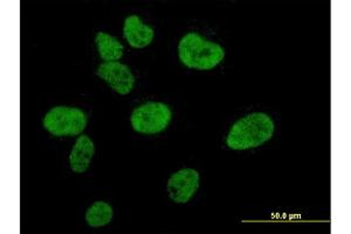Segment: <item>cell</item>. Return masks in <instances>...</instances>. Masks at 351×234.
<instances>
[{"instance_id":"obj_1","label":"cell","mask_w":351,"mask_h":234,"mask_svg":"<svg viewBox=\"0 0 351 234\" xmlns=\"http://www.w3.org/2000/svg\"><path fill=\"white\" fill-rule=\"evenodd\" d=\"M274 134V122L263 113H252L232 126L226 144L233 150H247L268 142Z\"/></svg>"},{"instance_id":"obj_2","label":"cell","mask_w":351,"mask_h":234,"mask_svg":"<svg viewBox=\"0 0 351 234\" xmlns=\"http://www.w3.org/2000/svg\"><path fill=\"white\" fill-rule=\"evenodd\" d=\"M182 64L190 69L211 71L225 58L223 48L217 43L204 39L198 33L185 34L178 45Z\"/></svg>"},{"instance_id":"obj_3","label":"cell","mask_w":351,"mask_h":234,"mask_svg":"<svg viewBox=\"0 0 351 234\" xmlns=\"http://www.w3.org/2000/svg\"><path fill=\"white\" fill-rule=\"evenodd\" d=\"M87 115L79 108L54 107L45 115V129L56 137L77 136L87 128Z\"/></svg>"},{"instance_id":"obj_4","label":"cell","mask_w":351,"mask_h":234,"mask_svg":"<svg viewBox=\"0 0 351 234\" xmlns=\"http://www.w3.org/2000/svg\"><path fill=\"white\" fill-rule=\"evenodd\" d=\"M171 109L160 102H148L132 111L130 122L134 130L142 135H156L171 122Z\"/></svg>"},{"instance_id":"obj_5","label":"cell","mask_w":351,"mask_h":234,"mask_svg":"<svg viewBox=\"0 0 351 234\" xmlns=\"http://www.w3.org/2000/svg\"><path fill=\"white\" fill-rule=\"evenodd\" d=\"M199 187V174L193 169H182L169 178L167 191L172 202L186 204Z\"/></svg>"},{"instance_id":"obj_6","label":"cell","mask_w":351,"mask_h":234,"mask_svg":"<svg viewBox=\"0 0 351 234\" xmlns=\"http://www.w3.org/2000/svg\"><path fill=\"white\" fill-rule=\"evenodd\" d=\"M96 75L104 80L120 95H128L135 86V76L127 65L115 62L101 64Z\"/></svg>"},{"instance_id":"obj_7","label":"cell","mask_w":351,"mask_h":234,"mask_svg":"<svg viewBox=\"0 0 351 234\" xmlns=\"http://www.w3.org/2000/svg\"><path fill=\"white\" fill-rule=\"evenodd\" d=\"M123 34L128 44L134 48H144L152 44L155 31L144 25L138 16H129L124 21Z\"/></svg>"},{"instance_id":"obj_8","label":"cell","mask_w":351,"mask_h":234,"mask_svg":"<svg viewBox=\"0 0 351 234\" xmlns=\"http://www.w3.org/2000/svg\"><path fill=\"white\" fill-rule=\"evenodd\" d=\"M94 155H95L94 142L87 135L80 136L76 139L69 157V164L73 172L75 174L86 172L90 165Z\"/></svg>"},{"instance_id":"obj_9","label":"cell","mask_w":351,"mask_h":234,"mask_svg":"<svg viewBox=\"0 0 351 234\" xmlns=\"http://www.w3.org/2000/svg\"><path fill=\"white\" fill-rule=\"evenodd\" d=\"M95 44L101 59L106 62H115L123 56V45L115 36H110L108 33H97Z\"/></svg>"},{"instance_id":"obj_10","label":"cell","mask_w":351,"mask_h":234,"mask_svg":"<svg viewBox=\"0 0 351 234\" xmlns=\"http://www.w3.org/2000/svg\"><path fill=\"white\" fill-rule=\"evenodd\" d=\"M114 217V210L106 202H95L86 212V222L90 227H102L108 225Z\"/></svg>"}]
</instances>
